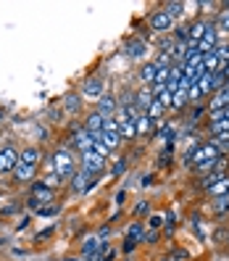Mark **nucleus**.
Returning <instances> with one entry per match:
<instances>
[{
    "label": "nucleus",
    "instance_id": "obj_36",
    "mask_svg": "<svg viewBox=\"0 0 229 261\" xmlns=\"http://www.w3.org/2000/svg\"><path fill=\"white\" fill-rule=\"evenodd\" d=\"M124 169H127V161H124V159H119V161L113 164V177H119V174H124Z\"/></svg>",
    "mask_w": 229,
    "mask_h": 261
},
{
    "label": "nucleus",
    "instance_id": "obj_11",
    "mask_svg": "<svg viewBox=\"0 0 229 261\" xmlns=\"http://www.w3.org/2000/svg\"><path fill=\"white\" fill-rule=\"evenodd\" d=\"M156 103V95H153V90L150 87H142L140 93H134V109L137 111H150V106Z\"/></svg>",
    "mask_w": 229,
    "mask_h": 261
},
{
    "label": "nucleus",
    "instance_id": "obj_5",
    "mask_svg": "<svg viewBox=\"0 0 229 261\" xmlns=\"http://www.w3.org/2000/svg\"><path fill=\"white\" fill-rule=\"evenodd\" d=\"M19 164V150L13 148V145H6V148H0V174H6V172H13Z\"/></svg>",
    "mask_w": 229,
    "mask_h": 261
},
{
    "label": "nucleus",
    "instance_id": "obj_41",
    "mask_svg": "<svg viewBox=\"0 0 229 261\" xmlns=\"http://www.w3.org/2000/svg\"><path fill=\"white\" fill-rule=\"evenodd\" d=\"M134 245H137V243H132V240H127L124 245H121V251H124V253H132V251H134Z\"/></svg>",
    "mask_w": 229,
    "mask_h": 261
},
{
    "label": "nucleus",
    "instance_id": "obj_23",
    "mask_svg": "<svg viewBox=\"0 0 229 261\" xmlns=\"http://www.w3.org/2000/svg\"><path fill=\"white\" fill-rule=\"evenodd\" d=\"M127 240H132V243H140V240H142V222H132V224H129Z\"/></svg>",
    "mask_w": 229,
    "mask_h": 261
},
{
    "label": "nucleus",
    "instance_id": "obj_45",
    "mask_svg": "<svg viewBox=\"0 0 229 261\" xmlns=\"http://www.w3.org/2000/svg\"><path fill=\"white\" fill-rule=\"evenodd\" d=\"M148 224H150V227H161V219H158V217H153Z\"/></svg>",
    "mask_w": 229,
    "mask_h": 261
},
{
    "label": "nucleus",
    "instance_id": "obj_1",
    "mask_svg": "<svg viewBox=\"0 0 229 261\" xmlns=\"http://www.w3.org/2000/svg\"><path fill=\"white\" fill-rule=\"evenodd\" d=\"M53 174H55L58 179H71V177L76 174L71 150H66V148H58V150H55V156H53Z\"/></svg>",
    "mask_w": 229,
    "mask_h": 261
},
{
    "label": "nucleus",
    "instance_id": "obj_20",
    "mask_svg": "<svg viewBox=\"0 0 229 261\" xmlns=\"http://www.w3.org/2000/svg\"><path fill=\"white\" fill-rule=\"evenodd\" d=\"M64 106H66L71 114H79V109H82V95H74V93L64 95Z\"/></svg>",
    "mask_w": 229,
    "mask_h": 261
},
{
    "label": "nucleus",
    "instance_id": "obj_7",
    "mask_svg": "<svg viewBox=\"0 0 229 261\" xmlns=\"http://www.w3.org/2000/svg\"><path fill=\"white\" fill-rule=\"evenodd\" d=\"M93 174H90V172H84V169H82V172H76L74 177H71V193H76V195H84L90 188H93Z\"/></svg>",
    "mask_w": 229,
    "mask_h": 261
},
{
    "label": "nucleus",
    "instance_id": "obj_18",
    "mask_svg": "<svg viewBox=\"0 0 229 261\" xmlns=\"http://www.w3.org/2000/svg\"><path fill=\"white\" fill-rule=\"evenodd\" d=\"M208 193H211V198H224V195H229V177L219 179V182H216V185H213Z\"/></svg>",
    "mask_w": 229,
    "mask_h": 261
},
{
    "label": "nucleus",
    "instance_id": "obj_12",
    "mask_svg": "<svg viewBox=\"0 0 229 261\" xmlns=\"http://www.w3.org/2000/svg\"><path fill=\"white\" fill-rule=\"evenodd\" d=\"M35 172H37V166H35V164L19 161L16 169H13V179H16V182H32V179H35Z\"/></svg>",
    "mask_w": 229,
    "mask_h": 261
},
{
    "label": "nucleus",
    "instance_id": "obj_33",
    "mask_svg": "<svg viewBox=\"0 0 229 261\" xmlns=\"http://www.w3.org/2000/svg\"><path fill=\"white\" fill-rule=\"evenodd\" d=\"M213 53H216V58L221 61V64H226V61H229V45H216V50H213Z\"/></svg>",
    "mask_w": 229,
    "mask_h": 261
},
{
    "label": "nucleus",
    "instance_id": "obj_40",
    "mask_svg": "<svg viewBox=\"0 0 229 261\" xmlns=\"http://www.w3.org/2000/svg\"><path fill=\"white\" fill-rule=\"evenodd\" d=\"M156 238H158V235H156V232H145V235H142V240H140V243H156Z\"/></svg>",
    "mask_w": 229,
    "mask_h": 261
},
{
    "label": "nucleus",
    "instance_id": "obj_4",
    "mask_svg": "<svg viewBox=\"0 0 229 261\" xmlns=\"http://www.w3.org/2000/svg\"><path fill=\"white\" fill-rule=\"evenodd\" d=\"M93 143H95V135H90L84 127H82V129H76V132H71V137H69V145L76 148L79 153L93 150Z\"/></svg>",
    "mask_w": 229,
    "mask_h": 261
},
{
    "label": "nucleus",
    "instance_id": "obj_39",
    "mask_svg": "<svg viewBox=\"0 0 229 261\" xmlns=\"http://www.w3.org/2000/svg\"><path fill=\"white\" fill-rule=\"evenodd\" d=\"M108 235H111V227H108V224L98 229V240H100V238H105V240H108Z\"/></svg>",
    "mask_w": 229,
    "mask_h": 261
},
{
    "label": "nucleus",
    "instance_id": "obj_26",
    "mask_svg": "<svg viewBox=\"0 0 229 261\" xmlns=\"http://www.w3.org/2000/svg\"><path fill=\"white\" fill-rule=\"evenodd\" d=\"M153 124H156V121H153L150 116H140V119H137V135L150 132V129H153Z\"/></svg>",
    "mask_w": 229,
    "mask_h": 261
},
{
    "label": "nucleus",
    "instance_id": "obj_10",
    "mask_svg": "<svg viewBox=\"0 0 229 261\" xmlns=\"http://www.w3.org/2000/svg\"><path fill=\"white\" fill-rule=\"evenodd\" d=\"M171 24H174V19L166 11H156L150 16V29H153V32H169Z\"/></svg>",
    "mask_w": 229,
    "mask_h": 261
},
{
    "label": "nucleus",
    "instance_id": "obj_15",
    "mask_svg": "<svg viewBox=\"0 0 229 261\" xmlns=\"http://www.w3.org/2000/svg\"><path fill=\"white\" fill-rule=\"evenodd\" d=\"M229 106V82L219 90L216 95L211 98V106H208V111H219V109H226Z\"/></svg>",
    "mask_w": 229,
    "mask_h": 261
},
{
    "label": "nucleus",
    "instance_id": "obj_50",
    "mask_svg": "<svg viewBox=\"0 0 229 261\" xmlns=\"http://www.w3.org/2000/svg\"><path fill=\"white\" fill-rule=\"evenodd\" d=\"M226 177H229V174H226Z\"/></svg>",
    "mask_w": 229,
    "mask_h": 261
},
{
    "label": "nucleus",
    "instance_id": "obj_8",
    "mask_svg": "<svg viewBox=\"0 0 229 261\" xmlns=\"http://www.w3.org/2000/svg\"><path fill=\"white\" fill-rule=\"evenodd\" d=\"M82 98H87V100H100L103 98V80L100 76H90V80H84Z\"/></svg>",
    "mask_w": 229,
    "mask_h": 261
},
{
    "label": "nucleus",
    "instance_id": "obj_47",
    "mask_svg": "<svg viewBox=\"0 0 229 261\" xmlns=\"http://www.w3.org/2000/svg\"><path fill=\"white\" fill-rule=\"evenodd\" d=\"M6 116V111H3V106H0V119H3Z\"/></svg>",
    "mask_w": 229,
    "mask_h": 261
},
{
    "label": "nucleus",
    "instance_id": "obj_9",
    "mask_svg": "<svg viewBox=\"0 0 229 261\" xmlns=\"http://www.w3.org/2000/svg\"><path fill=\"white\" fill-rule=\"evenodd\" d=\"M216 40H219V32H216V24H208L206 29V35L201 37V42H197V50H201L203 56L211 53V50H216Z\"/></svg>",
    "mask_w": 229,
    "mask_h": 261
},
{
    "label": "nucleus",
    "instance_id": "obj_48",
    "mask_svg": "<svg viewBox=\"0 0 229 261\" xmlns=\"http://www.w3.org/2000/svg\"><path fill=\"white\" fill-rule=\"evenodd\" d=\"M163 261H171V258H163Z\"/></svg>",
    "mask_w": 229,
    "mask_h": 261
},
{
    "label": "nucleus",
    "instance_id": "obj_44",
    "mask_svg": "<svg viewBox=\"0 0 229 261\" xmlns=\"http://www.w3.org/2000/svg\"><path fill=\"white\" fill-rule=\"evenodd\" d=\"M221 74H224V80L229 82V61H226V64H221Z\"/></svg>",
    "mask_w": 229,
    "mask_h": 261
},
{
    "label": "nucleus",
    "instance_id": "obj_21",
    "mask_svg": "<svg viewBox=\"0 0 229 261\" xmlns=\"http://www.w3.org/2000/svg\"><path fill=\"white\" fill-rule=\"evenodd\" d=\"M119 135H121V140L124 137H137V124L134 121H119Z\"/></svg>",
    "mask_w": 229,
    "mask_h": 261
},
{
    "label": "nucleus",
    "instance_id": "obj_34",
    "mask_svg": "<svg viewBox=\"0 0 229 261\" xmlns=\"http://www.w3.org/2000/svg\"><path fill=\"white\" fill-rule=\"evenodd\" d=\"M174 135H177V132H174V127H163V129L158 132V137H163V140H169V143L174 140Z\"/></svg>",
    "mask_w": 229,
    "mask_h": 261
},
{
    "label": "nucleus",
    "instance_id": "obj_28",
    "mask_svg": "<svg viewBox=\"0 0 229 261\" xmlns=\"http://www.w3.org/2000/svg\"><path fill=\"white\" fill-rule=\"evenodd\" d=\"M163 11H166V13H169V16H171V19H177V16H182V13H185V6H182V3H177V0H171V3H169V6H166Z\"/></svg>",
    "mask_w": 229,
    "mask_h": 261
},
{
    "label": "nucleus",
    "instance_id": "obj_17",
    "mask_svg": "<svg viewBox=\"0 0 229 261\" xmlns=\"http://www.w3.org/2000/svg\"><path fill=\"white\" fill-rule=\"evenodd\" d=\"M219 69H221V61L216 58V53H213V50L206 53V56H203V71H206V74H216Z\"/></svg>",
    "mask_w": 229,
    "mask_h": 261
},
{
    "label": "nucleus",
    "instance_id": "obj_35",
    "mask_svg": "<svg viewBox=\"0 0 229 261\" xmlns=\"http://www.w3.org/2000/svg\"><path fill=\"white\" fill-rule=\"evenodd\" d=\"M221 161V159H219ZM219 161H206V164H201V166H195L197 172H211V169H216L219 166Z\"/></svg>",
    "mask_w": 229,
    "mask_h": 261
},
{
    "label": "nucleus",
    "instance_id": "obj_30",
    "mask_svg": "<svg viewBox=\"0 0 229 261\" xmlns=\"http://www.w3.org/2000/svg\"><path fill=\"white\" fill-rule=\"evenodd\" d=\"M229 132V119H224V121H216V124H211V135L216 137V135H226Z\"/></svg>",
    "mask_w": 229,
    "mask_h": 261
},
{
    "label": "nucleus",
    "instance_id": "obj_25",
    "mask_svg": "<svg viewBox=\"0 0 229 261\" xmlns=\"http://www.w3.org/2000/svg\"><path fill=\"white\" fill-rule=\"evenodd\" d=\"M213 211H216L219 217H224V214L229 211V195H224V198H213Z\"/></svg>",
    "mask_w": 229,
    "mask_h": 261
},
{
    "label": "nucleus",
    "instance_id": "obj_22",
    "mask_svg": "<svg viewBox=\"0 0 229 261\" xmlns=\"http://www.w3.org/2000/svg\"><path fill=\"white\" fill-rule=\"evenodd\" d=\"M19 161H26V164H35V166H37V161H40V150H37V148H24V150L19 153Z\"/></svg>",
    "mask_w": 229,
    "mask_h": 261
},
{
    "label": "nucleus",
    "instance_id": "obj_27",
    "mask_svg": "<svg viewBox=\"0 0 229 261\" xmlns=\"http://www.w3.org/2000/svg\"><path fill=\"white\" fill-rule=\"evenodd\" d=\"M226 174L224 172H216V174H208V177H203V182H201V188H206V190H211L213 185H216L219 179H224Z\"/></svg>",
    "mask_w": 229,
    "mask_h": 261
},
{
    "label": "nucleus",
    "instance_id": "obj_31",
    "mask_svg": "<svg viewBox=\"0 0 229 261\" xmlns=\"http://www.w3.org/2000/svg\"><path fill=\"white\" fill-rule=\"evenodd\" d=\"M216 29L219 32H229V6H226V11H221V16L216 21Z\"/></svg>",
    "mask_w": 229,
    "mask_h": 261
},
{
    "label": "nucleus",
    "instance_id": "obj_13",
    "mask_svg": "<svg viewBox=\"0 0 229 261\" xmlns=\"http://www.w3.org/2000/svg\"><path fill=\"white\" fill-rule=\"evenodd\" d=\"M116 109H119V103H116L113 95H103V98L98 100V114H100L103 119H113V116H116Z\"/></svg>",
    "mask_w": 229,
    "mask_h": 261
},
{
    "label": "nucleus",
    "instance_id": "obj_46",
    "mask_svg": "<svg viewBox=\"0 0 229 261\" xmlns=\"http://www.w3.org/2000/svg\"><path fill=\"white\" fill-rule=\"evenodd\" d=\"M224 119H229V106H226V109H224Z\"/></svg>",
    "mask_w": 229,
    "mask_h": 261
},
{
    "label": "nucleus",
    "instance_id": "obj_37",
    "mask_svg": "<svg viewBox=\"0 0 229 261\" xmlns=\"http://www.w3.org/2000/svg\"><path fill=\"white\" fill-rule=\"evenodd\" d=\"M206 111H208L206 106H197V109H195V111L190 114V119H192V121H197V119H203V114H206Z\"/></svg>",
    "mask_w": 229,
    "mask_h": 261
},
{
    "label": "nucleus",
    "instance_id": "obj_29",
    "mask_svg": "<svg viewBox=\"0 0 229 261\" xmlns=\"http://www.w3.org/2000/svg\"><path fill=\"white\" fill-rule=\"evenodd\" d=\"M187 103V90H177V93H174V100H171V109H182V106H185Z\"/></svg>",
    "mask_w": 229,
    "mask_h": 261
},
{
    "label": "nucleus",
    "instance_id": "obj_2",
    "mask_svg": "<svg viewBox=\"0 0 229 261\" xmlns=\"http://www.w3.org/2000/svg\"><path fill=\"white\" fill-rule=\"evenodd\" d=\"M221 159V153H219V148L213 145V143H208V145H201V148H195L192 153H187V166H201V164H206V161H219Z\"/></svg>",
    "mask_w": 229,
    "mask_h": 261
},
{
    "label": "nucleus",
    "instance_id": "obj_6",
    "mask_svg": "<svg viewBox=\"0 0 229 261\" xmlns=\"http://www.w3.org/2000/svg\"><path fill=\"white\" fill-rule=\"evenodd\" d=\"M82 169L95 177V174H100L105 169V159H100L95 150H87V153H82Z\"/></svg>",
    "mask_w": 229,
    "mask_h": 261
},
{
    "label": "nucleus",
    "instance_id": "obj_19",
    "mask_svg": "<svg viewBox=\"0 0 229 261\" xmlns=\"http://www.w3.org/2000/svg\"><path fill=\"white\" fill-rule=\"evenodd\" d=\"M156 74H158V66H156V64H145L142 71H140V80H142L145 85H153V82H156Z\"/></svg>",
    "mask_w": 229,
    "mask_h": 261
},
{
    "label": "nucleus",
    "instance_id": "obj_43",
    "mask_svg": "<svg viewBox=\"0 0 229 261\" xmlns=\"http://www.w3.org/2000/svg\"><path fill=\"white\" fill-rule=\"evenodd\" d=\"M55 211H58L55 206H50V208H40V214H42V217H53Z\"/></svg>",
    "mask_w": 229,
    "mask_h": 261
},
{
    "label": "nucleus",
    "instance_id": "obj_32",
    "mask_svg": "<svg viewBox=\"0 0 229 261\" xmlns=\"http://www.w3.org/2000/svg\"><path fill=\"white\" fill-rule=\"evenodd\" d=\"M93 150L98 153V156H100V159H105V161H108V156H111V150H108V148H105V145H103L100 140H95V143H93Z\"/></svg>",
    "mask_w": 229,
    "mask_h": 261
},
{
    "label": "nucleus",
    "instance_id": "obj_14",
    "mask_svg": "<svg viewBox=\"0 0 229 261\" xmlns=\"http://www.w3.org/2000/svg\"><path fill=\"white\" fill-rule=\"evenodd\" d=\"M124 50H127L132 58H142V56L148 53V42H145V40H137V37H129V40L124 42Z\"/></svg>",
    "mask_w": 229,
    "mask_h": 261
},
{
    "label": "nucleus",
    "instance_id": "obj_49",
    "mask_svg": "<svg viewBox=\"0 0 229 261\" xmlns=\"http://www.w3.org/2000/svg\"><path fill=\"white\" fill-rule=\"evenodd\" d=\"M66 261H71V258H66Z\"/></svg>",
    "mask_w": 229,
    "mask_h": 261
},
{
    "label": "nucleus",
    "instance_id": "obj_3",
    "mask_svg": "<svg viewBox=\"0 0 229 261\" xmlns=\"http://www.w3.org/2000/svg\"><path fill=\"white\" fill-rule=\"evenodd\" d=\"M53 201V190L45 182H35L32 185V198H29V208H42L45 203Z\"/></svg>",
    "mask_w": 229,
    "mask_h": 261
},
{
    "label": "nucleus",
    "instance_id": "obj_16",
    "mask_svg": "<svg viewBox=\"0 0 229 261\" xmlns=\"http://www.w3.org/2000/svg\"><path fill=\"white\" fill-rule=\"evenodd\" d=\"M103 124H105V119L95 111V114H90L87 116V121H84V129L90 132V135H100L103 132Z\"/></svg>",
    "mask_w": 229,
    "mask_h": 261
},
{
    "label": "nucleus",
    "instance_id": "obj_38",
    "mask_svg": "<svg viewBox=\"0 0 229 261\" xmlns=\"http://www.w3.org/2000/svg\"><path fill=\"white\" fill-rule=\"evenodd\" d=\"M216 121H224V109L211 111V124H216Z\"/></svg>",
    "mask_w": 229,
    "mask_h": 261
},
{
    "label": "nucleus",
    "instance_id": "obj_24",
    "mask_svg": "<svg viewBox=\"0 0 229 261\" xmlns=\"http://www.w3.org/2000/svg\"><path fill=\"white\" fill-rule=\"evenodd\" d=\"M98 248H100V240H98V238H87V240L82 243V256H84V258L93 256Z\"/></svg>",
    "mask_w": 229,
    "mask_h": 261
},
{
    "label": "nucleus",
    "instance_id": "obj_42",
    "mask_svg": "<svg viewBox=\"0 0 229 261\" xmlns=\"http://www.w3.org/2000/svg\"><path fill=\"white\" fill-rule=\"evenodd\" d=\"M145 211H148V203H145V201H140V203H137V208H134V214L140 217V214H145Z\"/></svg>",
    "mask_w": 229,
    "mask_h": 261
}]
</instances>
